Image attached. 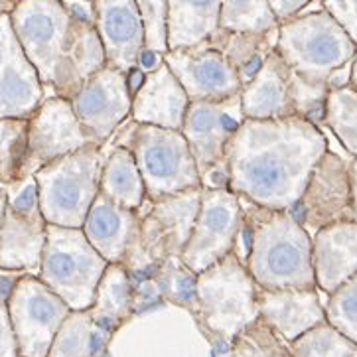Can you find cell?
<instances>
[{
	"label": "cell",
	"mask_w": 357,
	"mask_h": 357,
	"mask_svg": "<svg viewBox=\"0 0 357 357\" xmlns=\"http://www.w3.org/2000/svg\"><path fill=\"white\" fill-rule=\"evenodd\" d=\"M326 150L322 128L298 115L243 119L227 152V188L255 206L288 211Z\"/></svg>",
	"instance_id": "6da1fadb"
},
{
	"label": "cell",
	"mask_w": 357,
	"mask_h": 357,
	"mask_svg": "<svg viewBox=\"0 0 357 357\" xmlns=\"http://www.w3.org/2000/svg\"><path fill=\"white\" fill-rule=\"evenodd\" d=\"M8 14L44 89L58 97L71 99L95 71L107 66L91 2L83 8L68 0H12Z\"/></svg>",
	"instance_id": "7a4b0ae2"
},
{
	"label": "cell",
	"mask_w": 357,
	"mask_h": 357,
	"mask_svg": "<svg viewBox=\"0 0 357 357\" xmlns=\"http://www.w3.org/2000/svg\"><path fill=\"white\" fill-rule=\"evenodd\" d=\"M243 199V197H241ZM243 225L247 239V266L257 287L316 288L312 266V235L290 211L255 206L243 199Z\"/></svg>",
	"instance_id": "3957f363"
},
{
	"label": "cell",
	"mask_w": 357,
	"mask_h": 357,
	"mask_svg": "<svg viewBox=\"0 0 357 357\" xmlns=\"http://www.w3.org/2000/svg\"><path fill=\"white\" fill-rule=\"evenodd\" d=\"M115 146L132 152L144 182L146 202L204 188L182 130L130 123Z\"/></svg>",
	"instance_id": "277c9868"
},
{
	"label": "cell",
	"mask_w": 357,
	"mask_h": 357,
	"mask_svg": "<svg viewBox=\"0 0 357 357\" xmlns=\"http://www.w3.org/2000/svg\"><path fill=\"white\" fill-rule=\"evenodd\" d=\"M202 190L204 188H196L166 196L158 202H149L146 211L139 209V235L121 263L132 284L146 280L168 257H182L199 211Z\"/></svg>",
	"instance_id": "5b68a950"
},
{
	"label": "cell",
	"mask_w": 357,
	"mask_h": 357,
	"mask_svg": "<svg viewBox=\"0 0 357 357\" xmlns=\"http://www.w3.org/2000/svg\"><path fill=\"white\" fill-rule=\"evenodd\" d=\"M194 314L209 334L227 344L247 324L259 318L257 282L237 253L231 251L197 273Z\"/></svg>",
	"instance_id": "8992f818"
},
{
	"label": "cell",
	"mask_w": 357,
	"mask_h": 357,
	"mask_svg": "<svg viewBox=\"0 0 357 357\" xmlns=\"http://www.w3.org/2000/svg\"><path fill=\"white\" fill-rule=\"evenodd\" d=\"M103 146L89 144L42 166L34 174L38 204L52 225L83 227L87 211L99 194Z\"/></svg>",
	"instance_id": "52a82bcc"
},
{
	"label": "cell",
	"mask_w": 357,
	"mask_h": 357,
	"mask_svg": "<svg viewBox=\"0 0 357 357\" xmlns=\"http://www.w3.org/2000/svg\"><path fill=\"white\" fill-rule=\"evenodd\" d=\"M275 50L296 75L328 83L334 71L354 59L357 46L328 12L316 10L278 24Z\"/></svg>",
	"instance_id": "ba28073f"
},
{
	"label": "cell",
	"mask_w": 357,
	"mask_h": 357,
	"mask_svg": "<svg viewBox=\"0 0 357 357\" xmlns=\"http://www.w3.org/2000/svg\"><path fill=\"white\" fill-rule=\"evenodd\" d=\"M107 261L93 249L81 227L47 223L46 245L38 277L71 310H87L103 277Z\"/></svg>",
	"instance_id": "9c48e42d"
},
{
	"label": "cell",
	"mask_w": 357,
	"mask_h": 357,
	"mask_svg": "<svg viewBox=\"0 0 357 357\" xmlns=\"http://www.w3.org/2000/svg\"><path fill=\"white\" fill-rule=\"evenodd\" d=\"M241 93L219 101H190L182 135L204 188H227V152L243 123Z\"/></svg>",
	"instance_id": "30bf717a"
},
{
	"label": "cell",
	"mask_w": 357,
	"mask_h": 357,
	"mask_svg": "<svg viewBox=\"0 0 357 357\" xmlns=\"http://www.w3.org/2000/svg\"><path fill=\"white\" fill-rule=\"evenodd\" d=\"M8 194L0 223V271L40 273L47 221L38 204V185L28 176L4 188Z\"/></svg>",
	"instance_id": "8fae6325"
},
{
	"label": "cell",
	"mask_w": 357,
	"mask_h": 357,
	"mask_svg": "<svg viewBox=\"0 0 357 357\" xmlns=\"http://www.w3.org/2000/svg\"><path fill=\"white\" fill-rule=\"evenodd\" d=\"M18 356L47 357L50 346L71 308L40 277L24 273L6 302Z\"/></svg>",
	"instance_id": "7c38bea8"
},
{
	"label": "cell",
	"mask_w": 357,
	"mask_h": 357,
	"mask_svg": "<svg viewBox=\"0 0 357 357\" xmlns=\"http://www.w3.org/2000/svg\"><path fill=\"white\" fill-rule=\"evenodd\" d=\"M241 225V197L229 188H204L196 223L180 257L182 263L196 275L206 271L235 249Z\"/></svg>",
	"instance_id": "4fadbf2b"
},
{
	"label": "cell",
	"mask_w": 357,
	"mask_h": 357,
	"mask_svg": "<svg viewBox=\"0 0 357 357\" xmlns=\"http://www.w3.org/2000/svg\"><path fill=\"white\" fill-rule=\"evenodd\" d=\"M89 144L97 142L81 127L70 99L58 95L47 97L28 116V152L24 178L34 176L42 166Z\"/></svg>",
	"instance_id": "5bb4252c"
},
{
	"label": "cell",
	"mask_w": 357,
	"mask_h": 357,
	"mask_svg": "<svg viewBox=\"0 0 357 357\" xmlns=\"http://www.w3.org/2000/svg\"><path fill=\"white\" fill-rule=\"evenodd\" d=\"M288 211L308 233H316L335 221H357L351 206L347 162L326 150L322 158L316 162L302 196Z\"/></svg>",
	"instance_id": "9a60e30c"
},
{
	"label": "cell",
	"mask_w": 357,
	"mask_h": 357,
	"mask_svg": "<svg viewBox=\"0 0 357 357\" xmlns=\"http://www.w3.org/2000/svg\"><path fill=\"white\" fill-rule=\"evenodd\" d=\"M81 127L97 144H103L116 128L130 119L132 95L127 73L111 66L95 71L70 99Z\"/></svg>",
	"instance_id": "2e32d148"
},
{
	"label": "cell",
	"mask_w": 357,
	"mask_h": 357,
	"mask_svg": "<svg viewBox=\"0 0 357 357\" xmlns=\"http://www.w3.org/2000/svg\"><path fill=\"white\" fill-rule=\"evenodd\" d=\"M164 63L180 81L190 101H219L243 89L241 77L229 59L206 42L194 47L168 50Z\"/></svg>",
	"instance_id": "e0dca14e"
},
{
	"label": "cell",
	"mask_w": 357,
	"mask_h": 357,
	"mask_svg": "<svg viewBox=\"0 0 357 357\" xmlns=\"http://www.w3.org/2000/svg\"><path fill=\"white\" fill-rule=\"evenodd\" d=\"M44 91L12 30L10 14H0V119H28L44 101Z\"/></svg>",
	"instance_id": "ac0fdd59"
},
{
	"label": "cell",
	"mask_w": 357,
	"mask_h": 357,
	"mask_svg": "<svg viewBox=\"0 0 357 357\" xmlns=\"http://www.w3.org/2000/svg\"><path fill=\"white\" fill-rule=\"evenodd\" d=\"M93 24L103 44L107 66L125 71L137 68L144 50V26L135 0H89Z\"/></svg>",
	"instance_id": "d6986e66"
},
{
	"label": "cell",
	"mask_w": 357,
	"mask_h": 357,
	"mask_svg": "<svg viewBox=\"0 0 357 357\" xmlns=\"http://www.w3.org/2000/svg\"><path fill=\"white\" fill-rule=\"evenodd\" d=\"M259 316L288 344L326 320L318 288L257 287Z\"/></svg>",
	"instance_id": "ffe728a7"
},
{
	"label": "cell",
	"mask_w": 357,
	"mask_h": 357,
	"mask_svg": "<svg viewBox=\"0 0 357 357\" xmlns=\"http://www.w3.org/2000/svg\"><path fill=\"white\" fill-rule=\"evenodd\" d=\"M188 107L190 97L162 61L156 70L144 73L140 87L132 95L130 119L140 125L182 130Z\"/></svg>",
	"instance_id": "44dd1931"
},
{
	"label": "cell",
	"mask_w": 357,
	"mask_h": 357,
	"mask_svg": "<svg viewBox=\"0 0 357 357\" xmlns=\"http://www.w3.org/2000/svg\"><path fill=\"white\" fill-rule=\"evenodd\" d=\"M316 288L332 294L357 273V221H335L312 235Z\"/></svg>",
	"instance_id": "7402d4cb"
},
{
	"label": "cell",
	"mask_w": 357,
	"mask_h": 357,
	"mask_svg": "<svg viewBox=\"0 0 357 357\" xmlns=\"http://www.w3.org/2000/svg\"><path fill=\"white\" fill-rule=\"evenodd\" d=\"M292 71L277 50L266 56L261 70L243 85L241 111L245 119H282L296 115L292 103Z\"/></svg>",
	"instance_id": "603a6c76"
},
{
	"label": "cell",
	"mask_w": 357,
	"mask_h": 357,
	"mask_svg": "<svg viewBox=\"0 0 357 357\" xmlns=\"http://www.w3.org/2000/svg\"><path fill=\"white\" fill-rule=\"evenodd\" d=\"M81 229L107 263H123L128 247L139 235L140 213L139 209L121 208L97 194Z\"/></svg>",
	"instance_id": "cb8c5ba5"
},
{
	"label": "cell",
	"mask_w": 357,
	"mask_h": 357,
	"mask_svg": "<svg viewBox=\"0 0 357 357\" xmlns=\"http://www.w3.org/2000/svg\"><path fill=\"white\" fill-rule=\"evenodd\" d=\"M93 324L111 340L116 330L135 314V284L121 263H109L95 290L91 308Z\"/></svg>",
	"instance_id": "d4e9b609"
},
{
	"label": "cell",
	"mask_w": 357,
	"mask_h": 357,
	"mask_svg": "<svg viewBox=\"0 0 357 357\" xmlns=\"http://www.w3.org/2000/svg\"><path fill=\"white\" fill-rule=\"evenodd\" d=\"M221 0H168V50L194 47L219 28Z\"/></svg>",
	"instance_id": "484cf974"
},
{
	"label": "cell",
	"mask_w": 357,
	"mask_h": 357,
	"mask_svg": "<svg viewBox=\"0 0 357 357\" xmlns=\"http://www.w3.org/2000/svg\"><path fill=\"white\" fill-rule=\"evenodd\" d=\"M277 36L278 28L271 30V32H261V34L231 32V30L218 28V32L209 36L206 44L219 50L225 58L229 59V63L237 70L243 85H245L257 71L261 70L266 56L275 50Z\"/></svg>",
	"instance_id": "4316f807"
},
{
	"label": "cell",
	"mask_w": 357,
	"mask_h": 357,
	"mask_svg": "<svg viewBox=\"0 0 357 357\" xmlns=\"http://www.w3.org/2000/svg\"><path fill=\"white\" fill-rule=\"evenodd\" d=\"M99 194L121 208H142L146 192H144V182L139 172V166L130 150L125 146H115L109 158L103 162Z\"/></svg>",
	"instance_id": "83f0119b"
},
{
	"label": "cell",
	"mask_w": 357,
	"mask_h": 357,
	"mask_svg": "<svg viewBox=\"0 0 357 357\" xmlns=\"http://www.w3.org/2000/svg\"><path fill=\"white\" fill-rule=\"evenodd\" d=\"M109 340L93 324L91 312L71 310L61 322L47 357H101Z\"/></svg>",
	"instance_id": "f1b7e54d"
},
{
	"label": "cell",
	"mask_w": 357,
	"mask_h": 357,
	"mask_svg": "<svg viewBox=\"0 0 357 357\" xmlns=\"http://www.w3.org/2000/svg\"><path fill=\"white\" fill-rule=\"evenodd\" d=\"M324 125L334 132L342 146L357 158V91L351 85L330 89Z\"/></svg>",
	"instance_id": "f546056e"
},
{
	"label": "cell",
	"mask_w": 357,
	"mask_h": 357,
	"mask_svg": "<svg viewBox=\"0 0 357 357\" xmlns=\"http://www.w3.org/2000/svg\"><path fill=\"white\" fill-rule=\"evenodd\" d=\"M149 280L162 300L196 312V273L190 271L180 257H168L162 261Z\"/></svg>",
	"instance_id": "4dcf8cb0"
},
{
	"label": "cell",
	"mask_w": 357,
	"mask_h": 357,
	"mask_svg": "<svg viewBox=\"0 0 357 357\" xmlns=\"http://www.w3.org/2000/svg\"><path fill=\"white\" fill-rule=\"evenodd\" d=\"M278 18L268 0H221L219 28L231 32H271L278 28Z\"/></svg>",
	"instance_id": "1f68e13d"
},
{
	"label": "cell",
	"mask_w": 357,
	"mask_h": 357,
	"mask_svg": "<svg viewBox=\"0 0 357 357\" xmlns=\"http://www.w3.org/2000/svg\"><path fill=\"white\" fill-rule=\"evenodd\" d=\"M28 119H0V188L24 180Z\"/></svg>",
	"instance_id": "d6a6232c"
},
{
	"label": "cell",
	"mask_w": 357,
	"mask_h": 357,
	"mask_svg": "<svg viewBox=\"0 0 357 357\" xmlns=\"http://www.w3.org/2000/svg\"><path fill=\"white\" fill-rule=\"evenodd\" d=\"M292 357H357V346L326 320L290 344Z\"/></svg>",
	"instance_id": "836d02e7"
},
{
	"label": "cell",
	"mask_w": 357,
	"mask_h": 357,
	"mask_svg": "<svg viewBox=\"0 0 357 357\" xmlns=\"http://www.w3.org/2000/svg\"><path fill=\"white\" fill-rule=\"evenodd\" d=\"M231 357H292L287 340L259 316L231 340Z\"/></svg>",
	"instance_id": "e575fe53"
},
{
	"label": "cell",
	"mask_w": 357,
	"mask_h": 357,
	"mask_svg": "<svg viewBox=\"0 0 357 357\" xmlns=\"http://www.w3.org/2000/svg\"><path fill=\"white\" fill-rule=\"evenodd\" d=\"M328 296L330 298L324 306L326 322L357 346V273Z\"/></svg>",
	"instance_id": "d590c367"
},
{
	"label": "cell",
	"mask_w": 357,
	"mask_h": 357,
	"mask_svg": "<svg viewBox=\"0 0 357 357\" xmlns=\"http://www.w3.org/2000/svg\"><path fill=\"white\" fill-rule=\"evenodd\" d=\"M292 103L296 115L310 121L312 125L320 127L324 125V115H326V99L330 93V85L324 81H308L296 75L292 71Z\"/></svg>",
	"instance_id": "8d00e7d4"
},
{
	"label": "cell",
	"mask_w": 357,
	"mask_h": 357,
	"mask_svg": "<svg viewBox=\"0 0 357 357\" xmlns=\"http://www.w3.org/2000/svg\"><path fill=\"white\" fill-rule=\"evenodd\" d=\"M139 6L142 26H144V47L152 52L166 54L168 52V0H135Z\"/></svg>",
	"instance_id": "74e56055"
},
{
	"label": "cell",
	"mask_w": 357,
	"mask_h": 357,
	"mask_svg": "<svg viewBox=\"0 0 357 357\" xmlns=\"http://www.w3.org/2000/svg\"><path fill=\"white\" fill-rule=\"evenodd\" d=\"M326 10L357 46V0H322Z\"/></svg>",
	"instance_id": "f35d334b"
},
{
	"label": "cell",
	"mask_w": 357,
	"mask_h": 357,
	"mask_svg": "<svg viewBox=\"0 0 357 357\" xmlns=\"http://www.w3.org/2000/svg\"><path fill=\"white\" fill-rule=\"evenodd\" d=\"M0 357H18V344L4 300H0Z\"/></svg>",
	"instance_id": "ab89813d"
},
{
	"label": "cell",
	"mask_w": 357,
	"mask_h": 357,
	"mask_svg": "<svg viewBox=\"0 0 357 357\" xmlns=\"http://www.w3.org/2000/svg\"><path fill=\"white\" fill-rule=\"evenodd\" d=\"M310 2L312 0H268L271 8H273L275 16L278 18V22H284L288 18L300 14Z\"/></svg>",
	"instance_id": "60d3db41"
},
{
	"label": "cell",
	"mask_w": 357,
	"mask_h": 357,
	"mask_svg": "<svg viewBox=\"0 0 357 357\" xmlns=\"http://www.w3.org/2000/svg\"><path fill=\"white\" fill-rule=\"evenodd\" d=\"M162 61H164V56H162V54H158V52H152V50H149V47H144L139 58V68L144 71V73H149V71L156 70Z\"/></svg>",
	"instance_id": "b9f144b4"
},
{
	"label": "cell",
	"mask_w": 357,
	"mask_h": 357,
	"mask_svg": "<svg viewBox=\"0 0 357 357\" xmlns=\"http://www.w3.org/2000/svg\"><path fill=\"white\" fill-rule=\"evenodd\" d=\"M347 172H349V188H351V206L357 218V158L347 162Z\"/></svg>",
	"instance_id": "7bdbcfd3"
},
{
	"label": "cell",
	"mask_w": 357,
	"mask_h": 357,
	"mask_svg": "<svg viewBox=\"0 0 357 357\" xmlns=\"http://www.w3.org/2000/svg\"><path fill=\"white\" fill-rule=\"evenodd\" d=\"M349 85L357 91V52L351 59V66H349Z\"/></svg>",
	"instance_id": "ee69618b"
},
{
	"label": "cell",
	"mask_w": 357,
	"mask_h": 357,
	"mask_svg": "<svg viewBox=\"0 0 357 357\" xmlns=\"http://www.w3.org/2000/svg\"><path fill=\"white\" fill-rule=\"evenodd\" d=\"M6 202H8V194L4 188H0V223H2V215H4V209H6Z\"/></svg>",
	"instance_id": "f6af8a7d"
},
{
	"label": "cell",
	"mask_w": 357,
	"mask_h": 357,
	"mask_svg": "<svg viewBox=\"0 0 357 357\" xmlns=\"http://www.w3.org/2000/svg\"><path fill=\"white\" fill-rule=\"evenodd\" d=\"M10 8H12V0H0V14L10 12Z\"/></svg>",
	"instance_id": "bcb514c9"
},
{
	"label": "cell",
	"mask_w": 357,
	"mask_h": 357,
	"mask_svg": "<svg viewBox=\"0 0 357 357\" xmlns=\"http://www.w3.org/2000/svg\"><path fill=\"white\" fill-rule=\"evenodd\" d=\"M18 357H22V356H18Z\"/></svg>",
	"instance_id": "7dc6e473"
},
{
	"label": "cell",
	"mask_w": 357,
	"mask_h": 357,
	"mask_svg": "<svg viewBox=\"0 0 357 357\" xmlns=\"http://www.w3.org/2000/svg\"><path fill=\"white\" fill-rule=\"evenodd\" d=\"M87 2H89V0H87Z\"/></svg>",
	"instance_id": "c3c4849f"
}]
</instances>
